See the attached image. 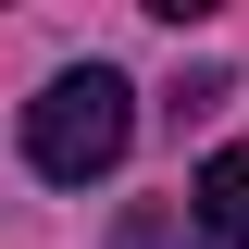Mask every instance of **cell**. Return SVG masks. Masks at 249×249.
Listing matches in <instances>:
<instances>
[{
  "mask_svg": "<svg viewBox=\"0 0 249 249\" xmlns=\"http://www.w3.org/2000/svg\"><path fill=\"white\" fill-rule=\"evenodd\" d=\"M187 212H199V237H212V249H249V137L199 162V199H187Z\"/></svg>",
  "mask_w": 249,
  "mask_h": 249,
  "instance_id": "obj_2",
  "label": "cell"
},
{
  "mask_svg": "<svg viewBox=\"0 0 249 249\" xmlns=\"http://www.w3.org/2000/svg\"><path fill=\"white\" fill-rule=\"evenodd\" d=\"M124 137H137V88H124L112 62H75V75H50L25 100V162L50 187H100L124 162Z\"/></svg>",
  "mask_w": 249,
  "mask_h": 249,
  "instance_id": "obj_1",
  "label": "cell"
}]
</instances>
